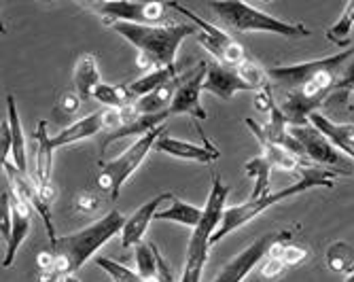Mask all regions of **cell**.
I'll return each instance as SVG.
<instances>
[{"label":"cell","mask_w":354,"mask_h":282,"mask_svg":"<svg viewBox=\"0 0 354 282\" xmlns=\"http://www.w3.org/2000/svg\"><path fill=\"white\" fill-rule=\"evenodd\" d=\"M168 9H174L178 13H183L185 17L191 19V24L198 28V43L216 59V64L223 66H238L240 62L246 59V53L242 49L240 43H236V39H232L223 28L202 19L200 15L193 13L189 7H183L178 3H168Z\"/></svg>","instance_id":"cell-8"},{"label":"cell","mask_w":354,"mask_h":282,"mask_svg":"<svg viewBox=\"0 0 354 282\" xmlns=\"http://www.w3.org/2000/svg\"><path fill=\"white\" fill-rule=\"evenodd\" d=\"M125 221L127 218L119 210H111L87 227L57 238L51 244V253L55 255V270L59 278L75 276L111 238L123 232Z\"/></svg>","instance_id":"cell-3"},{"label":"cell","mask_w":354,"mask_h":282,"mask_svg":"<svg viewBox=\"0 0 354 282\" xmlns=\"http://www.w3.org/2000/svg\"><path fill=\"white\" fill-rule=\"evenodd\" d=\"M272 255H276L284 267H293V265H299L308 259V250L299 244H293V242H280L278 246H274Z\"/></svg>","instance_id":"cell-31"},{"label":"cell","mask_w":354,"mask_h":282,"mask_svg":"<svg viewBox=\"0 0 354 282\" xmlns=\"http://www.w3.org/2000/svg\"><path fill=\"white\" fill-rule=\"evenodd\" d=\"M93 100L100 102L104 109H115V111H121L125 106L134 104V98L127 85H106V83H100L93 91Z\"/></svg>","instance_id":"cell-26"},{"label":"cell","mask_w":354,"mask_h":282,"mask_svg":"<svg viewBox=\"0 0 354 282\" xmlns=\"http://www.w3.org/2000/svg\"><path fill=\"white\" fill-rule=\"evenodd\" d=\"M344 282H354V272H350L348 276H346V280Z\"/></svg>","instance_id":"cell-37"},{"label":"cell","mask_w":354,"mask_h":282,"mask_svg":"<svg viewBox=\"0 0 354 282\" xmlns=\"http://www.w3.org/2000/svg\"><path fill=\"white\" fill-rule=\"evenodd\" d=\"M291 136L299 142V147L304 149L308 162H312L314 166H320V168H335L337 174H344V176H350L354 174V164L350 158L342 151H337L323 134H320L316 128L312 125H291Z\"/></svg>","instance_id":"cell-9"},{"label":"cell","mask_w":354,"mask_h":282,"mask_svg":"<svg viewBox=\"0 0 354 282\" xmlns=\"http://www.w3.org/2000/svg\"><path fill=\"white\" fill-rule=\"evenodd\" d=\"M244 170L248 174V178H252V194L250 200H259L270 191V174H272V164L263 158V155H257V158L248 160L244 164Z\"/></svg>","instance_id":"cell-25"},{"label":"cell","mask_w":354,"mask_h":282,"mask_svg":"<svg viewBox=\"0 0 354 282\" xmlns=\"http://www.w3.org/2000/svg\"><path fill=\"white\" fill-rule=\"evenodd\" d=\"M35 142H37V158H35V180L39 185V191L45 198V202L51 204L53 200V187H51V170H53V144H51V136L47 132V121L41 119L37 125V134H35Z\"/></svg>","instance_id":"cell-15"},{"label":"cell","mask_w":354,"mask_h":282,"mask_svg":"<svg viewBox=\"0 0 354 282\" xmlns=\"http://www.w3.org/2000/svg\"><path fill=\"white\" fill-rule=\"evenodd\" d=\"M210 9L216 13V17L227 24L238 32H270L286 39H301L310 37L312 30L304 24H293L280 17H274L261 9H257L238 0H223V3H210Z\"/></svg>","instance_id":"cell-6"},{"label":"cell","mask_w":354,"mask_h":282,"mask_svg":"<svg viewBox=\"0 0 354 282\" xmlns=\"http://www.w3.org/2000/svg\"><path fill=\"white\" fill-rule=\"evenodd\" d=\"M204 91H210L223 100H232L240 91H250L248 85L240 79L236 66H223V64H208Z\"/></svg>","instance_id":"cell-18"},{"label":"cell","mask_w":354,"mask_h":282,"mask_svg":"<svg viewBox=\"0 0 354 282\" xmlns=\"http://www.w3.org/2000/svg\"><path fill=\"white\" fill-rule=\"evenodd\" d=\"M352 28H354V3H348L344 7L342 15L337 17V21L325 30V35L333 45L348 49L350 47V37H352Z\"/></svg>","instance_id":"cell-27"},{"label":"cell","mask_w":354,"mask_h":282,"mask_svg":"<svg viewBox=\"0 0 354 282\" xmlns=\"http://www.w3.org/2000/svg\"><path fill=\"white\" fill-rule=\"evenodd\" d=\"M75 204H77V210H81V212H95V210H98V206H100V200H98V196H95V194L85 191V194H81L77 198Z\"/></svg>","instance_id":"cell-36"},{"label":"cell","mask_w":354,"mask_h":282,"mask_svg":"<svg viewBox=\"0 0 354 282\" xmlns=\"http://www.w3.org/2000/svg\"><path fill=\"white\" fill-rule=\"evenodd\" d=\"M350 91H354V57L346 64V68H344V73H342V77L337 81V89H335V93L329 100H335V98L344 100Z\"/></svg>","instance_id":"cell-33"},{"label":"cell","mask_w":354,"mask_h":282,"mask_svg":"<svg viewBox=\"0 0 354 282\" xmlns=\"http://www.w3.org/2000/svg\"><path fill=\"white\" fill-rule=\"evenodd\" d=\"M166 130V125H159L153 132H149L147 136L138 138L132 147H127L119 158L111 160V162H104L100 164V176H98V185L100 189L106 191L111 196L113 202L119 200L121 196V187L132 178V174L145 164L147 155L151 153V149H155V142L159 140Z\"/></svg>","instance_id":"cell-7"},{"label":"cell","mask_w":354,"mask_h":282,"mask_svg":"<svg viewBox=\"0 0 354 282\" xmlns=\"http://www.w3.org/2000/svg\"><path fill=\"white\" fill-rule=\"evenodd\" d=\"M227 196H230V187L223 182L221 174L212 172V187H210V194H208V200L204 206L202 221L196 229H193L189 244H187V261H185L180 282H200L202 272L208 261L210 238L223 221Z\"/></svg>","instance_id":"cell-5"},{"label":"cell","mask_w":354,"mask_h":282,"mask_svg":"<svg viewBox=\"0 0 354 282\" xmlns=\"http://www.w3.org/2000/svg\"><path fill=\"white\" fill-rule=\"evenodd\" d=\"M178 79V68H162V70H153V73H145L140 79H136L134 83L127 85V89H130L134 102L149 96V93L162 89L170 83H174Z\"/></svg>","instance_id":"cell-23"},{"label":"cell","mask_w":354,"mask_h":282,"mask_svg":"<svg viewBox=\"0 0 354 282\" xmlns=\"http://www.w3.org/2000/svg\"><path fill=\"white\" fill-rule=\"evenodd\" d=\"M95 263H98L106 272V276L113 282H145L138 272L125 267V265H121V263H117V261H113L109 257H95Z\"/></svg>","instance_id":"cell-30"},{"label":"cell","mask_w":354,"mask_h":282,"mask_svg":"<svg viewBox=\"0 0 354 282\" xmlns=\"http://www.w3.org/2000/svg\"><path fill=\"white\" fill-rule=\"evenodd\" d=\"M111 28L138 51L136 66L142 68L145 73L176 68V53L180 43L189 35H198V28L193 24H170V26L115 24Z\"/></svg>","instance_id":"cell-2"},{"label":"cell","mask_w":354,"mask_h":282,"mask_svg":"<svg viewBox=\"0 0 354 282\" xmlns=\"http://www.w3.org/2000/svg\"><path fill=\"white\" fill-rule=\"evenodd\" d=\"M13 153V136H11V123L3 119L0 123V160L9 162V155Z\"/></svg>","instance_id":"cell-34"},{"label":"cell","mask_w":354,"mask_h":282,"mask_svg":"<svg viewBox=\"0 0 354 282\" xmlns=\"http://www.w3.org/2000/svg\"><path fill=\"white\" fill-rule=\"evenodd\" d=\"M206 73H208V64L202 62V64L191 73V77H187L185 81H178L172 102L168 106V115L176 117V115H189L193 119H206V111L202 106V91H204V81H206Z\"/></svg>","instance_id":"cell-13"},{"label":"cell","mask_w":354,"mask_h":282,"mask_svg":"<svg viewBox=\"0 0 354 282\" xmlns=\"http://www.w3.org/2000/svg\"><path fill=\"white\" fill-rule=\"evenodd\" d=\"M172 198H174L172 194H159L153 200L145 202L132 216H127L123 232H121V246L123 248H132V246L136 248L142 242V238H145L151 221L155 218V214L159 212V206H162L164 202H170Z\"/></svg>","instance_id":"cell-16"},{"label":"cell","mask_w":354,"mask_h":282,"mask_svg":"<svg viewBox=\"0 0 354 282\" xmlns=\"http://www.w3.org/2000/svg\"><path fill=\"white\" fill-rule=\"evenodd\" d=\"M81 104H83V100L77 96V93H64L55 106V117H59L57 121H68L73 115H77Z\"/></svg>","instance_id":"cell-32"},{"label":"cell","mask_w":354,"mask_h":282,"mask_svg":"<svg viewBox=\"0 0 354 282\" xmlns=\"http://www.w3.org/2000/svg\"><path fill=\"white\" fill-rule=\"evenodd\" d=\"M157 257H159V250L155 244L140 242L136 246V272L140 274L145 282L157 278Z\"/></svg>","instance_id":"cell-28"},{"label":"cell","mask_w":354,"mask_h":282,"mask_svg":"<svg viewBox=\"0 0 354 282\" xmlns=\"http://www.w3.org/2000/svg\"><path fill=\"white\" fill-rule=\"evenodd\" d=\"M202 214L204 210L193 206V204H187L178 198H172L170 200V206L166 210H159L155 214V221H172V223H178V225H185V227H193L196 229L202 221Z\"/></svg>","instance_id":"cell-22"},{"label":"cell","mask_w":354,"mask_h":282,"mask_svg":"<svg viewBox=\"0 0 354 282\" xmlns=\"http://www.w3.org/2000/svg\"><path fill=\"white\" fill-rule=\"evenodd\" d=\"M55 282H64V280H62V278H57V280H55Z\"/></svg>","instance_id":"cell-38"},{"label":"cell","mask_w":354,"mask_h":282,"mask_svg":"<svg viewBox=\"0 0 354 282\" xmlns=\"http://www.w3.org/2000/svg\"><path fill=\"white\" fill-rule=\"evenodd\" d=\"M155 149L159 153H166L170 158L176 160H185V162H196V164H212L221 158L218 149L204 136V144H193L187 140H178L174 136H170L168 132H164L159 136V140L155 142Z\"/></svg>","instance_id":"cell-14"},{"label":"cell","mask_w":354,"mask_h":282,"mask_svg":"<svg viewBox=\"0 0 354 282\" xmlns=\"http://www.w3.org/2000/svg\"><path fill=\"white\" fill-rule=\"evenodd\" d=\"M308 123L323 134L337 151H342L346 158L354 162V123H333L320 111L312 113Z\"/></svg>","instance_id":"cell-17"},{"label":"cell","mask_w":354,"mask_h":282,"mask_svg":"<svg viewBox=\"0 0 354 282\" xmlns=\"http://www.w3.org/2000/svg\"><path fill=\"white\" fill-rule=\"evenodd\" d=\"M9 194H11V210H13V234H11V240L7 242V250H5V259H3L5 270L13 265L17 250L30 232V218H32V208L24 200H19L13 191H9Z\"/></svg>","instance_id":"cell-20"},{"label":"cell","mask_w":354,"mask_h":282,"mask_svg":"<svg viewBox=\"0 0 354 282\" xmlns=\"http://www.w3.org/2000/svg\"><path fill=\"white\" fill-rule=\"evenodd\" d=\"M335 176H337L335 170H327V168H320V166H310V168L304 170V176L297 182H293L291 187H284V189H280V191H272V194H268V196H263L259 200H248L244 204L225 208L223 221H221V225L216 227V232L210 238V246L221 242L225 236H230L232 232L244 227L248 221H252L254 216H259L263 210L280 204L282 200L295 198V196H299V194H304L308 189H314V187H327V189H331Z\"/></svg>","instance_id":"cell-4"},{"label":"cell","mask_w":354,"mask_h":282,"mask_svg":"<svg viewBox=\"0 0 354 282\" xmlns=\"http://www.w3.org/2000/svg\"><path fill=\"white\" fill-rule=\"evenodd\" d=\"M352 57L354 45L323 59H310L301 64L276 66L268 70V79L284 89V102L280 109L288 125H308L310 115L335 93L337 81Z\"/></svg>","instance_id":"cell-1"},{"label":"cell","mask_w":354,"mask_h":282,"mask_svg":"<svg viewBox=\"0 0 354 282\" xmlns=\"http://www.w3.org/2000/svg\"><path fill=\"white\" fill-rule=\"evenodd\" d=\"M100 132H104V111H95V113L85 115L83 119H77L75 123L66 125L62 132L51 136V144L53 149H62V147L75 144L79 140L91 138Z\"/></svg>","instance_id":"cell-19"},{"label":"cell","mask_w":354,"mask_h":282,"mask_svg":"<svg viewBox=\"0 0 354 282\" xmlns=\"http://www.w3.org/2000/svg\"><path fill=\"white\" fill-rule=\"evenodd\" d=\"M282 272H284V265H282V261H280L276 255H272V253H270L268 261L261 265V276H263L266 280H268V278H270V280H274V278H278Z\"/></svg>","instance_id":"cell-35"},{"label":"cell","mask_w":354,"mask_h":282,"mask_svg":"<svg viewBox=\"0 0 354 282\" xmlns=\"http://www.w3.org/2000/svg\"><path fill=\"white\" fill-rule=\"evenodd\" d=\"M85 9L98 15L104 26H115V24L159 26L168 13V5L164 3H127V0H117V3H89L85 5Z\"/></svg>","instance_id":"cell-10"},{"label":"cell","mask_w":354,"mask_h":282,"mask_svg":"<svg viewBox=\"0 0 354 282\" xmlns=\"http://www.w3.org/2000/svg\"><path fill=\"white\" fill-rule=\"evenodd\" d=\"M7 119L11 123V136H13V164L26 174L28 172V153H26V136H24V128L19 121V113H17V104L13 96H7Z\"/></svg>","instance_id":"cell-24"},{"label":"cell","mask_w":354,"mask_h":282,"mask_svg":"<svg viewBox=\"0 0 354 282\" xmlns=\"http://www.w3.org/2000/svg\"><path fill=\"white\" fill-rule=\"evenodd\" d=\"M327 265L331 272H350L354 265V248L346 242H333L327 248Z\"/></svg>","instance_id":"cell-29"},{"label":"cell","mask_w":354,"mask_h":282,"mask_svg":"<svg viewBox=\"0 0 354 282\" xmlns=\"http://www.w3.org/2000/svg\"><path fill=\"white\" fill-rule=\"evenodd\" d=\"M286 240H291V232H284V229L257 238L252 244H248L242 250V253H238L230 263H225L212 282H242L257 265L270 257L274 246H278L280 242H286Z\"/></svg>","instance_id":"cell-11"},{"label":"cell","mask_w":354,"mask_h":282,"mask_svg":"<svg viewBox=\"0 0 354 282\" xmlns=\"http://www.w3.org/2000/svg\"><path fill=\"white\" fill-rule=\"evenodd\" d=\"M3 170H5V176L9 180V187L11 191L24 200L32 210H35L45 223V229L49 234V244H53L57 238H55V227H53V214H51V204L45 202V198L41 196L39 191V185L37 180H32L28 174H24L13 162H3Z\"/></svg>","instance_id":"cell-12"},{"label":"cell","mask_w":354,"mask_h":282,"mask_svg":"<svg viewBox=\"0 0 354 282\" xmlns=\"http://www.w3.org/2000/svg\"><path fill=\"white\" fill-rule=\"evenodd\" d=\"M73 83H75V93L83 102L93 100L95 87L102 83L100 81V68H98V57H95L93 53H83L77 57Z\"/></svg>","instance_id":"cell-21"}]
</instances>
